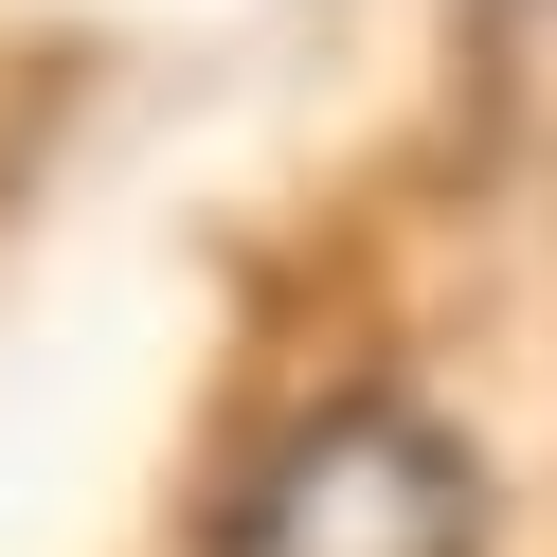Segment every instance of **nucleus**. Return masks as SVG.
Here are the masks:
<instances>
[{
    "label": "nucleus",
    "instance_id": "1",
    "mask_svg": "<svg viewBox=\"0 0 557 557\" xmlns=\"http://www.w3.org/2000/svg\"><path fill=\"white\" fill-rule=\"evenodd\" d=\"M216 557H485V468L449 449V413L342 396L252 468V504L216 521Z\"/></svg>",
    "mask_w": 557,
    "mask_h": 557
}]
</instances>
